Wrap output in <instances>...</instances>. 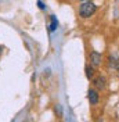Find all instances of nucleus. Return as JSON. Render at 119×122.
Listing matches in <instances>:
<instances>
[{"instance_id":"nucleus-7","label":"nucleus","mask_w":119,"mask_h":122,"mask_svg":"<svg viewBox=\"0 0 119 122\" xmlns=\"http://www.w3.org/2000/svg\"><path fill=\"white\" fill-rule=\"evenodd\" d=\"M37 6H39V8H40V10H45V8H46L45 3H43L42 0H37Z\"/></svg>"},{"instance_id":"nucleus-9","label":"nucleus","mask_w":119,"mask_h":122,"mask_svg":"<svg viewBox=\"0 0 119 122\" xmlns=\"http://www.w3.org/2000/svg\"><path fill=\"white\" fill-rule=\"evenodd\" d=\"M82 1H90V0H82Z\"/></svg>"},{"instance_id":"nucleus-2","label":"nucleus","mask_w":119,"mask_h":122,"mask_svg":"<svg viewBox=\"0 0 119 122\" xmlns=\"http://www.w3.org/2000/svg\"><path fill=\"white\" fill-rule=\"evenodd\" d=\"M101 61H103V56L100 53H97V51H91L90 53V64L93 67H98L101 64Z\"/></svg>"},{"instance_id":"nucleus-4","label":"nucleus","mask_w":119,"mask_h":122,"mask_svg":"<svg viewBox=\"0 0 119 122\" xmlns=\"http://www.w3.org/2000/svg\"><path fill=\"white\" fill-rule=\"evenodd\" d=\"M50 20H51V22H50L49 30H50V32H54V30L57 29V26H58V21H57V17H55V15H51Z\"/></svg>"},{"instance_id":"nucleus-8","label":"nucleus","mask_w":119,"mask_h":122,"mask_svg":"<svg viewBox=\"0 0 119 122\" xmlns=\"http://www.w3.org/2000/svg\"><path fill=\"white\" fill-rule=\"evenodd\" d=\"M0 56H1V46H0Z\"/></svg>"},{"instance_id":"nucleus-6","label":"nucleus","mask_w":119,"mask_h":122,"mask_svg":"<svg viewBox=\"0 0 119 122\" xmlns=\"http://www.w3.org/2000/svg\"><path fill=\"white\" fill-rule=\"evenodd\" d=\"M93 75H94V69H93V67H86V76H87L89 79H91Z\"/></svg>"},{"instance_id":"nucleus-1","label":"nucleus","mask_w":119,"mask_h":122,"mask_svg":"<svg viewBox=\"0 0 119 122\" xmlns=\"http://www.w3.org/2000/svg\"><path fill=\"white\" fill-rule=\"evenodd\" d=\"M97 11V7L94 3L91 1H84L83 4H80V8H79V15L82 18H89Z\"/></svg>"},{"instance_id":"nucleus-3","label":"nucleus","mask_w":119,"mask_h":122,"mask_svg":"<svg viewBox=\"0 0 119 122\" xmlns=\"http://www.w3.org/2000/svg\"><path fill=\"white\" fill-rule=\"evenodd\" d=\"M87 94H89L87 97H89L90 104H93V106H94V104H97V103H98V93H97L96 90H89V93H87Z\"/></svg>"},{"instance_id":"nucleus-5","label":"nucleus","mask_w":119,"mask_h":122,"mask_svg":"<svg viewBox=\"0 0 119 122\" xmlns=\"http://www.w3.org/2000/svg\"><path fill=\"white\" fill-rule=\"evenodd\" d=\"M94 85H96L98 89H104L105 87V78H103V76L96 78V79H94Z\"/></svg>"}]
</instances>
